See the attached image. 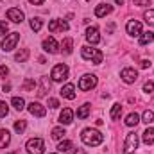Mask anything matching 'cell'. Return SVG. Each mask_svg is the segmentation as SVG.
Listing matches in <instances>:
<instances>
[{
	"label": "cell",
	"instance_id": "cell-17",
	"mask_svg": "<svg viewBox=\"0 0 154 154\" xmlns=\"http://www.w3.org/2000/svg\"><path fill=\"white\" fill-rule=\"evenodd\" d=\"M59 122H61L63 125L72 124V122H74V111H72L70 108H65V109L61 111V115H59Z\"/></svg>",
	"mask_w": 154,
	"mask_h": 154
},
{
	"label": "cell",
	"instance_id": "cell-46",
	"mask_svg": "<svg viewBox=\"0 0 154 154\" xmlns=\"http://www.w3.org/2000/svg\"><path fill=\"white\" fill-rule=\"evenodd\" d=\"M52 154H56V152H52Z\"/></svg>",
	"mask_w": 154,
	"mask_h": 154
},
{
	"label": "cell",
	"instance_id": "cell-4",
	"mask_svg": "<svg viewBox=\"0 0 154 154\" xmlns=\"http://www.w3.org/2000/svg\"><path fill=\"white\" fill-rule=\"evenodd\" d=\"M25 149L29 154H43L45 152V142L41 138H31L25 143Z\"/></svg>",
	"mask_w": 154,
	"mask_h": 154
},
{
	"label": "cell",
	"instance_id": "cell-23",
	"mask_svg": "<svg viewBox=\"0 0 154 154\" xmlns=\"http://www.w3.org/2000/svg\"><path fill=\"white\" fill-rule=\"evenodd\" d=\"M152 41H154V32L147 31V32L140 34V45H147V43H152Z\"/></svg>",
	"mask_w": 154,
	"mask_h": 154
},
{
	"label": "cell",
	"instance_id": "cell-35",
	"mask_svg": "<svg viewBox=\"0 0 154 154\" xmlns=\"http://www.w3.org/2000/svg\"><path fill=\"white\" fill-rule=\"evenodd\" d=\"M7 113H9V106L4 100H0V116H7Z\"/></svg>",
	"mask_w": 154,
	"mask_h": 154
},
{
	"label": "cell",
	"instance_id": "cell-43",
	"mask_svg": "<svg viewBox=\"0 0 154 154\" xmlns=\"http://www.w3.org/2000/svg\"><path fill=\"white\" fill-rule=\"evenodd\" d=\"M2 90H4V91H9V90H11V84H4V88H2Z\"/></svg>",
	"mask_w": 154,
	"mask_h": 154
},
{
	"label": "cell",
	"instance_id": "cell-15",
	"mask_svg": "<svg viewBox=\"0 0 154 154\" xmlns=\"http://www.w3.org/2000/svg\"><path fill=\"white\" fill-rule=\"evenodd\" d=\"M113 11V5H109V4H99L97 7H95V16L97 18H104L106 14H109Z\"/></svg>",
	"mask_w": 154,
	"mask_h": 154
},
{
	"label": "cell",
	"instance_id": "cell-36",
	"mask_svg": "<svg viewBox=\"0 0 154 154\" xmlns=\"http://www.w3.org/2000/svg\"><path fill=\"white\" fill-rule=\"evenodd\" d=\"M143 91H145V93H152L154 91V82L152 81H147V82L143 84Z\"/></svg>",
	"mask_w": 154,
	"mask_h": 154
},
{
	"label": "cell",
	"instance_id": "cell-25",
	"mask_svg": "<svg viewBox=\"0 0 154 154\" xmlns=\"http://www.w3.org/2000/svg\"><path fill=\"white\" fill-rule=\"evenodd\" d=\"M11 104H13V108H14L16 111H22V109L25 108V100H23L22 97H13Z\"/></svg>",
	"mask_w": 154,
	"mask_h": 154
},
{
	"label": "cell",
	"instance_id": "cell-27",
	"mask_svg": "<svg viewBox=\"0 0 154 154\" xmlns=\"http://www.w3.org/2000/svg\"><path fill=\"white\" fill-rule=\"evenodd\" d=\"M72 147H74V145H72V142H70V140H63V142H59L57 151H59V152H68Z\"/></svg>",
	"mask_w": 154,
	"mask_h": 154
},
{
	"label": "cell",
	"instance_id": "cell-18",
	"mask_svg": "<svg viewBox=\"0 0 154 154\" xmlns=\"http://www.w3.org/2000/svg\"><path fill=\"white\" fill-rule=\"evenodd\" d=\"M142 140H143V143H145V145H152V143H154V127H147V129L143 131Z\"/></svg>",
	"mask_w": 154,
	"mask_h": 154
},
{
	"label": "cell",
	"instance_id": "cell-37",
	"mask_svg": "<svg viewBox=\"0 0 154 154\" xmlns=\"http://www.w3.org/2000/svg\"><path fill=\"white\" fill-rule=\"evenodd\" d=\"M7 31H9V25H7L5 20H2V22H0V36H4Z\"/></svg>",
	"mask_w": 154,
	"mask_h": 154
},
{
	"label": "cell",
	"instance_id": "cell-21",
	"mask_svg": "<svg viewBox=\"0 0 154 154\" xmlns=\"http://www.w3.org/2000/svg\"><path fill=\"white\" fill-rule=\"evenodd\" d=\"M138 122H140V115L138 113H129L127 118H125V125L127 127H136Z\"/></svg>",
	"mask_w": 154,
	"mask_h": 154
},
{
	"label": "cell",
	"instance_id": "cell-40",
	"mask_svg": "<svg viewBox=\"0 0 154 154\" xmlns=\"http://www.w3.org/2000/svg\"><path fill=\"white\" fill-rule=\"evenodd\" d=\"M7 74H9V68L5 65H0V77H5Z\"/></svg>",
	"mask_w": 154,
	"mask_h": 154
},
{
	"label": "cell",
	"instance_id": "cell-9",
	"mask_svg": "<svg viewBox=\"0 0 154 154\" xmlns=\"http://www.w3.org/2000/svg\"><path fill=\"white\" fill-rule=\"evenodd\" d=\"M120 77H122V81H124L125 84H133V82H136V79H138V72H136L134 68H124V70L120 72Z\"/></svg>",
	"mask_w": 154,
	"mask_h": 154
},
{
	"label": "cell",
	"instance_id": "cell-44",
	"mask_svg": "<svg viewBox=\"0 0 154 154\" xmlns=\"http://www.w3.org/2000/svg\"><path fill=\"white\" fill-rule=\"evenodd\" d=\"M116 4H118V5H120V4H124V0H115Z\"/></svg>",
	"mask_w": 154,
	"mask_h": 154
},
{
	"label": "cell",
	"instance_id": "cell-38",
	"mask_svg": "<svg viewBox=\"0 0 154 154\" xmlns=\"http://www.w3.org/2000/svg\"><path fill=\"white\" fill-rule=\"evenodd\" d=\"M134 5H140V7H145V5H151V0H133Z\"/></svg>",
	"mask_w": 154,
	"mask_h": 154
},
{
	"label": "cell",
	"instance_id": "cell-8",
	"mask_svg": "<svg viewBox=\"0 0 154 154\" xmlns=\"http://www.w3.org/2000/svg\"><path fill=\"white\" fill-rule=\"evenodd\" d=\"M43 50L48 52V54H57L61 50V47H59V43L52 38V36H48V38L43 39Z\"/></svg>",
	"mask_w": 154,
	"mask_h": 154
},
{
	"label": "cell",
	"instance_id": "cell-20",
	"mask_svg": "<svg viewBox=\"0 0 154 154\" xmlns=\"http://www.w3.org/2000/svg\"><path fill=\"white\" fill-rule=\"evenodd\" d=\"M9 142H11V134H9V131H7V129H0V149L7 147Z\"/></svg>",
	"mask_w": 154,
	"mask_h": 154
},
{
	"label": "cell",
	"instance_id": "cell-31",
	"mask_svg": "<svg viewBox=\"0 0 154 154\" xmlns=\"http://www.w3.org/2000/svg\"><path fill=\"white\" fill-rule=\"evenodd\" d=\"M25 91H34V88H36V82H34V79H25V82H23V86H22Z\"/></svg>",
	"mask_w": 154,
	"mask_h": 154
},
{
	"label": "cell",
	"instance_id": "cell-16",
	"mask_svg": "<svg viewBox=\"0 0 154 154\" xmlns=\"http://www.w3.org/2000/svg\"><path fill=\"white\" fill-rule=\"evenodd\" d=\"M59 93H61V97H65L68 100H74L75 99V86L74 84H65Z\"/></svg>",
	"mask_w": 154,
	"mask_h": 154
},
{
	"label": "cell",
	"instance_id": "cell-24",
	"mask_svg": "<svg viewBox=\"0 0 154 154\" xmlns=\"http://www.w3.org/2000/svg\"><path fill=\"white\" fill-rule=\"evenodd\" d=\"M29 25H31V29H32L34 32H38V31H41V27H43V20L38 18V16H34V18H31Z\"/></svg>",
	"mask_w": 154,
	"mask_h": 154
},
{
	"label": "cell",
	"instance_id": "cell-42",
	"mask_svg": "<svg viewBox=\"0 0 154 154\" xmlns=\"http://www.w3.org/2000/svg\"><path fill=\"white\" fill-rule=\"evenodd\" d=\"M29 2H31V4H34V5H41L45 0H29Z\"/></svg>",
	"mask_w": 154,
	"mask_h": 154
},
{
	"label": "cell",
	"instance_id": "cell-5",
	"mask_svg": "<svg viewBox=\"0 0 154 154\" xmlns=\"http://www.w3.org/2000/svg\"><path fill=\"white\" fill-rule=\"evenodd\" d=\"M20 41V32H11L5 34V38L2 39V50L4 52H11L13 48H16V43Z\"/></svg>",
	"mask_w": 154,
	"mask_h": 154
},
{
	"label": "cell",
	"instance_id": "cell-10",
	"mask_svg": "<svg viewBox=\"0 0 154 154\" xmlns=\"http://www.w3.org/2000/svg\"><path fill=\"white\" fill-rule=\"evenodd\" d=\"M125 31H127L129 36H138L140 38V34H142V23L138 20H129L127 25H125Z\"/></svg>",
	"mask_w": 154,
	"mask_h": 154
},
{
	"label": "cell",
	"instance_id": "cell-3",
	"mask_svg": "<svg viewBox=\"0 0 154 154\" xmlns=\"http://www.w3.org/2000/svg\"><path fill=\"white\" fill-rule=\"evenodd\" d=\"M50 77H52L54 82H63V81H66V79H68V66L63 65V63H61V65H56V66L52 68Z\"/></svg>",
	"mask_w": 154,
	"mask_h": 154
},
{
	"label": "cell",
	"instance_id": "cell-22",
	"mask_svg": "<svg viewBox=\"0 0 154 154\" xmlns=\"http://www.w3.org/2000/svg\"><path fill=\"white\" fill-rule=\"evenodd\" d=\"M29 54H31V52H29V48H22L20 52H16V54H14V59H16L18 63H25V61L29 59Z\"/></svg>",
	"mask_w": 154,
	"mask_h": 154
},
{
	"label": "cell",
	"instance_id": "cell-26",
	"mask_svg": "<svg viewBox=\"0 0 154 154\" xmlns=\"http://www.w3.org/2000/svg\"><path fill=\"white\" fill-rule=\"evenodd\" d=\"M88 115H90V104H82L79 109H77V118H88Z\"/></svg>",
	"mask_w": 154,
	"mask_h": 154
},
{
	"label": "cell",
	"instance_id": "cell-11",
	"mask_svg": "<svg viewBox=\"0 0 154 154\" xmlns=\"http://www.w3.org/2000/svg\"><path fill=\"white\" fill-rule=\"evenodd\" d=\"M7 18H9L13 23H22L23 18H25V14H23L22 9H18V7H11V9L7 11Z\"/></svg>",
	"mask_w": 154,
	"mask_h": 154
},
{
	"label": "cell",
	"instance_id": "cell-12",
	"mask_svg": "<svg viewBox=\"0 0 154 154\" xmlns=\"http://www.w3.org/2000/svg\"><path fill=\"white\" fill-rule=\"evenodd\" d=\"M48 31L50 32H57V31H68V23L65 22V20H59V18H56V20H50L48 22Z\"/></svg>",
	"mask_w": 154,
	"mask_h": 154
},
{
	"label": "cell",
	"instance_id": "cell-28",
	"mask_svg": "<svg viewBox=\"0 0 154 154\" xmlns=\"http://www.w3.org/2000/svg\"><path fill=\"white\" fill-rule=\"evenodd\" d=\"M65 134H66V133H65L63 127H54V129H52V138H54V140H63Z\"/></svg>",
	"mask_w": 154,
	"mask_h": 154
},
{
	"label": "cell",
	"instance_id": "cell-39",
	"mask_svg": "<svg viewBox=\"0 0 154 154\" xmlns=\"http://www.w3.org/2000/svg\"><path fill=\"white\" fill-rule=\"evenodd\" d=\"M48 106H50L52 109H56V108H59V100H57V99H48Z\"/></svg>",
	"mask_w": 154,
	"mask_h": 154
},
{
	"label": "cell",
	"instance_id": "cell-6",
	"mask_svg": "<svg viewBox=\"0 0 154 154\" xmlns=\"http://www.w3.org/2000/svg\"><path fill=\"white\" fill-rule=\"evenodd\" d=\"M138 143H140V140H138V134H136V133H129V134L125 136V143H124V154H133L136 149H138Z\"/></svg>",
	"mask_w": 154,
	"mask_h": 154
},
{
	"label": "cell",
	"instance_id": "cell-33",
	"mask_svg": "<svg viewBox=\"0 0 154 154\" xmlns=\"http://www.w3.org/2000/svg\"><path fill=\"white\" fill-rule=\"evenodd\" d=\"M143 20L149 23V25H154V9H149L143 13Z\"/></svg>",
	"mask_w": 154,
	"mask_h": 154
},
{
	"label": "cell",
	"instance_id": "cell-19",
	"mask_svg": "<svg viewBox=\"0 0 154 154\" xmlns=\"http://www.w3.org/2000/svg\"><path fill=\"white\" fill-rule=\"evenodd\" d=\"M61 47V50H63V54H72V50H74V39L72 38H65L63 39V43L59 45Z\"/></svg>",
	"mask_w": 154,
	"mask_h": 154
},
{
	"label": "cell",
	"instance_id": "cell-1",
	"mask_svg": "<svg viewBox=\"0 0 154 154\" xmlns=\"http://www.w3.org/2000/svg\"><path fill=\"white\" fill-rule=\"evenodd\" d=\"M81 140H82V143L88 145V147H97V145H100V143L104 142V134H102L100 131H97V129L86 127V129H82V133H81Z\"/></svg>",
	"mask_w": 154,
	"mask_h": 154
},
{
	"label": "cell",
	"instance_id": "cell-32",
	"mask_svg": "<svg viewBox=\"0 0 154 154\" xmlns=\"http://www.w3.org/2000/svg\"><path fill=\"white\" fill-rule=\"evenodd\" d=\"M142 122H145V124H152L154 122V111H143V115H142Z\"/></svg>",
	"mask_w": 154,
	"mask_h": 154
},
{
	"label": "cell",
	"instance_id": "cell-34",
	"mask_svg": "<svg viewBox=\"0 0 154 154\" xmlns=\"http://www.w3.org/2000/svg\"><path fill=\"white\" fill-rule=\"evenodd\" d=\"M47 88H50V84L47 82V77H43V79H41V86H39V91H38V95H39V97H43V95H45Z\"/></svg>",
	"mask_w": 154,
	"mask_h": 154
},
{
	"label": "cell",
	"instance_id": "cell-29",
	"mask_svg": "<svg viewBox=\"0 0 154 154\" xmlns=\"http://www.w3.org/2000/svg\"><path fill=\"white\" fill-rule=\"evenodd\" d=\"M120 113H122V106H120L118 102H115V104H113V108H111V113H109L111 120H116V118L120 116Z\"/></svg>",
	"mask_w": 154,
	"mask_h": 154
},
{
	"label": "cell",
	"instance_id": "cell-45",
	"mask_svg": "<svg viewBox=\"0 0 154 154\" xmlns=\"http://www.w3.org/2000/svg\"><path fill=\"white\" fill-rule=\"evenodd\" d=\"M9 154H14V152H9Z\"/></svg>",
	"mask_w": 154,
	"mask_h": 154
},
{
	"label": "cell",
	"instance_id": "cell-47",
	"mask_svg": "<svg viewBox=\"0 0 154 154\" xmlns=\"http://www.w3.org/2000/svg\"><path fill=\"white\" fill-rule=\"evenodd\" d=\"M88 2H90V0H88Z\"/></svg>",
	"mask_w": 154,
	"mask_h": 154
},
{
	"label": "cell",
	"instance_id": "cell-30",
	"mask_svg": "<svg viewBox=\"0 0 154 154\" xmlns=\"http://www.w3.org/2000/svg\"><path fill=\"white\" fill-rule=\"evenodd\" d=\"M25 127H27V122H25V120H16V122H14V131H16L18 134H22V133L25 131Z\"/></svg>",
	"mask_w": 154,
	"mask_h": 154
},
{
	"label": "cell",
	"instance_id": "cell-13",
	"mask_svg": "<svg viewBox=\"0 0 154 154\" xmlns=\"http://www.w3.org/2000/svg\"><path fill=\"white\" fill-rule=\"evenodd\" d=\"M27 109H29V113L34 116H45L47 115V109H45V106L43 104H39V102H31L29 106H27Z\"/></svg>",
	"mask_w": 154,
	"mask_h": 154
},
{
	"label": "cell",
	"instance_id": "cell-14",
	"mask_svg": "<svg viewBox=\"0 0 154 154\" xmlns=\"http://www.w3.org/2000/svg\"><path fill=\"white\" fill-rule=\"evenodd\" d=\"M86 39H88L91 45H97V43L100 41L99 29H97V27H88V29H86Z\"/></svg>",
	"mask_w": 154,
	"mask_h": 154
},
{
	"label": "cell",
	"instance_id": "cell-41",
	"mask_svg": "<svg viewBox=\"0 0 154 154\" xmlns=\"http://www.w3.org/2000/svg\"><path fill=\"white\" fill-rule=\"evenodd\" d=\"M151 65H152V63H151L149 59H143V61H142V68H149Z\"/></svg>",
	"mask_w": 154,
	"mask_h": 154
},
{
	"label": "cell",
	"instance_id": "cell-2",
	"mask_svg": "<svg viewBox=\"0 0 154 154\" xmlns=\"http://www.w3.org/2000/svg\"><path fill=\"white\" fill-rule=\"evenodd\" d=\"M81 56H82L86 61H91L93 65H100L102 59H104V54H102L99 48H93V47H90V45L81 47Z\"/></svg>",
	"mask_w": 154,
	"mask_h": 154
},
{
	"label": "cell",
	"instance_id": "cell-7",
	"mask_svg": "<svg viewBox=\"0 0 154 154\" xmlns=\"http://www.w3.org/2000/svg\"><path fill=\"white\" fill-rule=\"evenodd\" d=\"M95 86H97V75H93V74H86L79 79V90H82V91H90Z\"/></svg>",
	"mask_w": 154,
	"mask_h": 154
}]
</instances>
